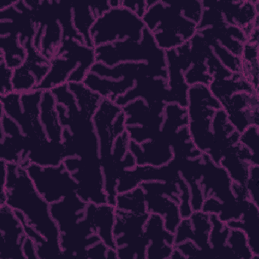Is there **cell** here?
I'll return each instance as SVG.
<instances>
[{
	"label": "cell",
	"instance_id": "cell-51",
	"mask_svg": "<svg viewBox=\"0 0 259 259\" xmlns=\"http://www.w3.org/2000/svg\"><path fill=\"white\" fill-rule=\"evenodd\" d=\"M0 70H1V79H2L0 95H5L13 91V88H12L13 70L8 68L3 62V60L1 59H0Z\"/></svg>",
	"mask_w": 259,
	"mask_h": 259
},
{
	"label": "cell",
	"instance_id": "cell-55",
	"mask_svg": "<svg viewBox=\"0 0 259 259\" xmlns=\"http://www.w3.org/2000/svg\"><path fill=\"white\" fill-rule=\"evenodd\" d=\"M222 202L213 196H208L204 198L201 210L207 214H219L221 210Z\"/></svg>",
	"mask_w": 259,
	"mask_h": 259
},
{
	"label": "cell",
	"instance_id": "cell-2",
	"mask_svg": "<svg viewBox=\"0 0 259 259\" xmlns=\"http://www.w3.org/2000/svg\"><path fill=\"white\" fill-rule=\"evenodd\" d=\"M221 103L211 94L207 85L189 86L187 91L186 111L187 128L194 146L203 154H207L212 146L213 136L211 122Z\"/></svg>",
	"mask_w": 259,
	"mask_h": 259
},
{
	"label": "cell",
	"instance_id": "cell-50",
	"mask_svg": "<svg viewBox=\"0 0 259 259\" xmlns=\"http://www.w3.org/2000/svg\"><path fill=\"white\" fill-rule=\"evenodd\" d=\"M187 184L189 186V191H190V205H191L192 211L201 210V207L204 201V195L199 185V182H191Z\"/></svg>",
	"mask_w": 259,
	"mask_h": 259
},
{
	"label": "cell",
	"instance_id": "cell-13",
	"mask_svg": "<svg viewBox=\"0 0 259 259\" xmlns=\"http://www.w3.org/2000/svg\"><path fill=\"white\" fill-rule=\"evenodd\" d=\"M122 111V107L108 98H101L97 110L92 116V122L99 143V159H105L111 155L114 136L111 128L116 116Z\"/></svg>",
	"mask_w": 259,
	"mask_h": 259
},
{
	"label": "cell",
	"instance_id": "cell-49",
	"mask_svg": "<svg viewBox=\"0 0 259 259\" xmlns=\"http://www.w3.org/2000/svg\"><path fill=\"white\" fill-rule=\"evenodd\" d=\"M174 245L182 243L184 241L191 240L193 237V230L189 218L181 219L176 230L174 231Z\"/></svg>",
	"mask_w": 259,
	"mask_h": 259
},
{
	"label": "cell",
	"instance_id": "cell-11",
	"mask_svg": "<svg viewBox=\"0 0 259 259\" xmlns=\"http://www.w3.org/2000/svg\"><path fill=\"white\" fill-rule=\"evenodd\" d=\"M203 161V173L199 180L204 198L213 196L221 202H229L237 199L234 195L232 184L233 181L227 171L214 163L207 154L201 155Z\"/></svg>",
	"mask_w": 259,
	"mask_h": 259
},
{
	"label": "cell",
	"instance_id": "cell-8",
	"mask_svg": "<svg viewBox=\"0 0 259 259\" xmlns=\"http://www.w3.org/2000/svg\"><path fill=\"white\" fill-rule=\"evenodd\" d=\"M203 7H214L223 15L225 21L229 25L237 26L244 30L247 35L259 26V10L258 0L245 1H212L202 0Z\"/></svg>",
	"mask_w": 259,
	"mask_h": 259
},
{
	"label": "cell",
	"instance_id": "cell-23",
	"mask_svg": "<svg viewBox=\"0 0 259 259\" xmlns=\"http://www.w3.org/2000/svg\"><path fill=\"white\" fill-rule=\"evenodd\" d=\"M227 225L230 228L241 229L246 234L253 253L252 259H259V206L249 199L241 218L230 221Z\"/></svg>",
	"mask_w": 259,
	"mask_h": 259
},
{
	"label": "cell",
	"instance_id": "cell-6",
	"mask_svg": "<svg viewBox=\"0 0 259 259\" xmlns=\"http://www.w3.org/2000/svg\"><path fill=\"white\" fill-rule=\"evenodd\" d=\"M26 171L36 190L50 204L75 194L77 191V182L63 163L49 167L30 163Z\"/></svg>",
	"mask_w": 259,
	"mask_h": 259
},
{
	"label": "cell",
	"instance_id": "cell-34",
	"mask_svg": "<svg viewBox=\"0 0 259 259\" xmlns=\"http://www.w3.org/2000/svg\"><path fill=\"white\" fill-rule=\"evenodd\" d=\"M114 206H115V209L123 210V211L137 212V213L147 212L144 189L142 188V186L139 185L130 191H126L123 193H117L115 197Z\"/></svg>",
	"mask_w": 259,
	"mask_h": 259
},
{
	"label": "cell",
	"instance_id": "cell-42",
	"mask_svg": "<svg viewBox=\"0 0 259 259\" xmlns=\"http://www.w3.org/2000/svg\"><path fill=\"white\" fill-rule=\"evenodd\" d=\"M184 79L188 86L197 84L208 86L212 81V78L208 73L206 63H193L184 73Z\"/></svg>",
	"mask_w": 259,
	"mask_h": 259
},
{
	"label": "cell",
	"instance_id": "cell-25",
	"mask_svg": "<svg viewBox=\"0 0 259 259\" xmlns=\"http://www.w3.org/2000/svg\"><path fill=\"white\" fill-rule=\"evenodd\" d=\"M83 83L92 91L97 93L101 98H108L115 101L119 96L123 95L130 89H132L136 81L120 79L112 80L97 76L91 72L87 74Z\"/></svg>",
	"mask_w": 259,
	"mask_h": 259
},
{
	"label": "cell",
	"instance_id": "cell-47",
	"mask_svg": "<svg viewBox=\"0 0 259 259\" xmlns=\"http://www.w3.org/2000/svg\"><path fill=\"white\" fill-rule=\"evenodd\" d=\"M249 199L259 206V165H251L246 182Z\"/></svg>",
	"mask_w": 259,
	"mask_h": 259
},
{
	"label": "cell",
	"instance_id": "cell-4",
	"mask_svg": "<svg viewBox=\"0 0 259 259\" xmlns=\"http://www.w3.org/2000/svg\"><path fill=\"white\" fill-rule=\"evenodd\" d=\"M145 28L141 17L119 6L96 18L90 29V38L94 48L123 40L140 41Z\"/></svg>",
	"mask_w": 259,
	"mask_h": 259
},
{
	"label": "cell",
	"instance_id": "cell-37",
	"mask_svg": "<svg viewBox=\"0 0 259 259\" xmlns=\"http://www.w3.org/2000/svg\"><path fill=\"white\" fill-rule=\"evenodd\" d=\"M171 148L173 157L180 158H198L203 153H201L191 141L187 126L178 130L172 139Z\"/></svg>",
	"mask_w": 259,
	"mask_h": 259
},
{
	"label": "cell",
	"instance_id": "cell-30",
	"mask_svg": "<svg viewBox=\"0 0 259 259\" xmlns=\"http://www.w3.org/2000/svg\"><path fill=\"white\" fill-rule=\"evenodd\" d=\"M208 88L214 98L221 103L232 94L238 91H252L255 90L242 76L241 73L233 74L226 79L212 80L208 85ZM257 91V90H255Z\"/></svg>",
	"mask_w": 259,
	"mask_h": 259
},
{
	"label": "cell",
	"instance_id": "cell-45",
	"mask_svg": "<svg viewBox=\"0 0 259 259\" xmlns=\"http://www.w3.org/2000/svg\"><path fill=\"white\" fill-rule=\"evenodd\" d=\"M179 188V212L181 219H186L191 215L192 208L190 205V191L187 182L181 177L176 182Z\"/></svg>",
	"mask_w": 259,
	"mask_h": 259
},
{
	"label": "cell",
	"instance_id": "cell-40",
	"mask_svg": "<svg viewBox=\"0 0 259 259\" xmlns=\"http://www.w3.org/2000/svg\"><path fill=\"white\" fill-rule=\"evenodd\" d=\"M38 83L31 73V71L27 68V66L23 63L21 66L13 70L12 74V88L13 91L18 93H25L29 91H33L37 89Z\"/></svg>",
	"mask_w": 259,
	"mask_h": 259
},
{
	"label": "cell",
	"instance_id": "cell-54",
	"mask_svg": "<svg viewBox=\"0 0 259 259\" xmlns=\"http://www.w3.org/2000/svg\"><path fill=\"white\" fill-rule=\"evenodd\" d=\"M121 6L133 11L141 18L144 16L148 9L146 0H121Z\"/></svg>",
	"mask_w": 259,
	"mask_h": 259
},
{
	"label": "cell",
	"instance_id": "cell-3",
	"mask_svg": "<svg viewBox=\"0 0 259 259\" xmlns=\"http://www.w3.org/2000/svg\"><path fill=\"white\" fill-rule=\"evenodd\" d=\"M94 49L96 62L108 67L127 62H144L155 68L167 69L166 53L158 47L153 34L147 28L143 31L140 41L123 40Z\"/></svg>",
	"mask_w": 259,
	"mask_h": 259
},
{
	"label": "cell",
	"instance_id": "cell-16",
	"mask_svg": "<svg viewBox=\"0 0 259 259\" xmlns=\"http://www.w3.org/2000/svg\"><path fill=\"white\" fill-rule=\"evenodd\" d=\"M165 106L166 103L149 105L142 98H137L128 102L122 106V110L125 114L126 126H146L159 132L164 120Z\"/></svg>",
	"mask_w": 259,
	"mask_h": 259
},
{
	"label": "cell",
	"instance_id": "cell-31",
	"mask_svg": "<svg viewBox=\"0 0 259 259\" xmlns=\"http://www.w3.org/2000/svg\"><path fill=\"white\" fill-rule=\"evenodd\" d=\"M26 58V50L16 34L0 36V59L5 65L14 70L21 66Z\"/></svg>",
	"mask_w": 259,
	"mask_h": 259
},
{
	"label": "cell",
	"instance_id": "cell-5",
	"mask_svg": "<svg viewBox=\"0 0 259 259\" xmlns=\"http://www.w3.org/2000/svg\"><path fill=\"white\" fill-rule=\"evenodd\" d=\"M63 164L77 182L76 193L82 200L96 204L107 202L104 190V176L99 158L67 157L64 159Z\"/></svg>",
	"mask_w": 259,
	"mask_h": 259
},
{
	"label": "cell",
	"instance_id": "cell-29",
	"mask_svg": "<svg viewBox=\"0 0 259 259\" xmlns=\"http://www.w3.org/2000/svg\"><path fill=\"white\" fill-rule=\"evenodd\" d=\"M211 221V230L209 233V244L214 258L237 259L234 253L227 245V238L230 227L227 223L221 221L217 214H209Z\"/></svg>",
	"mask_w": 259,
	"mask_h": 259
},
{
	"label": "cell",
	"instance_id": "cell-44",
	"mask_svg": "<svg viewBox=\"0 0 259 259\" xmlns=\"http://www.w3.org/2000/svg\"><path fill=\"white\" fill-rule=\"evenodd\" d=\"M226 21L222 13L214 7H203L200 21L197 25V31L208 27H218L226 25Z\"/></svg>",
	"mask_w": 259,
	"mask_h": 259
},
{
	"label": "cell",
	"instance_id": "cell-48",
	"mask_svg": "<svg viewBox=\"0 0 259 259\" xmlns=\"http://www.w3.org/2000/svg\"><path fill=\"white\" fill-rule=\"evenodd\" d=\"M130 137L127 132H123L121 135H119L113 143L112 146V151H111V157L113 158L114 161L120 162L125 154L130 151Z\"/></svg>",
	"mask_w": 259,
	"mask_h": 259
},
{
	"label": "cell",
	"instance_id": "cell-46",
	"mask_svg": "<svg viewBox=\"0 0 259 259\" xmlns=\"http://www.w3.org/2000/svg\"><path fill=\"white\" fill-rule=\"evenodd\" d=\"M178 4H179L182 15L185 18L193 21L194 23H196L198 25L200 18H201L202 11H203L202 2L197 1V0L179 1Z\"/></svg>",
	"mask_w": 259,
	"mask_h": 259
},
{
	"label": "cell",
	"instance_id": "cell-19",
	"mask_svg": "<svg viewBox=\"0 0 259 259\" xmlns=\"http://www.w3.org/2000/svg\"><path fill=\"white\" fill-rule=\"evenodd\" d=\"M115 210V206L108 202L101 204L89 202L85 208V218L93 226L100 241L108 248H115L113 236Z\"/></svg>",
	"mask_w": 259,
	"mask_h": 259
},
{
	"label": "cell",
	"instance_id": "cell-24",
	"mask_svg": "<svg viewBox=\"0 0 259 259\" xmlns=\"http://www.w3.org/2000/svg\"><path fill=\"white\" fill-rule=\"evenodd\" d=\"M168 88L170 91V103H176L180 106L187 105V91L189 86L184 79V73L176 61V51H166Z\"/></svg>",
	"mask_w": 259,
	"mask_h": 259
},
{
	"label": "cell",
	"instance_id": "cell-36",
	"mask_svg": "<svg viewBox=\"0 0 259 259\" xmlns=\"http://www.w3.org/2000/svg\"><path fill=\"white\" fill-rule=\"evenodd\" d=\"M178 171L180 177L187 183L199 182L203 173V161L201 156L198 158L173 157L170 161Z\"/></svg>",
	"mask_w": 259,
	"mask_h": 259
},
{
	"label": "cell",
	"instance_id": "cell-32",
	"mask_svg": "<svg viewBox=\"0 0 259 259\" xmlns=\"http://www.w3.org/2000/svg\"><path fill=\"white\" fill-rule=\"evenodd\" d=\"M72 13H73V26L79 35L83 38L84 42L92 46L90 38V29L95 22L96 18L93 15L88 3H72ZM94 48V47H93Z\"/></svg>",
	"mask_w": 259,
	"mask_h": 259
},
{
	"label": "cell",
	"instance_id": "cell-21",
	"mask_svg": "<svg viewBox=\"0 0 259 259\" xmlns=\"http://www.w3.org/2000/svg\"><path fill=\"white\" fill-rule=\"evenodd\" d=\"M42 90L21 93V106L23 111V120L19 125L25 136L34 139H48L40 123V101Z\"/></svg>",
	"mask_w": 259,
	"mask_h": 259
},
{
	"label": "cell",
	"instance_id": "cell-27",
	"mask_svg": "<svg viewBox=\"0 0 259 259\" xmlns=\"http://www.w3.org/2000/svg\"><path fill=\"white\" fill-rule=\"evenodd\" d=\"M189 219L193 230L192 242L200 248L204 258H214L209 244V233L211 230L210 215L202 210H198L193 211Z\"/></svg>",
	"mask_w": 259,
	"mask_h": 259
},
{
	"label": "cell",
	"instance_id": "cell-17",
	"mask_svg": "<svg viewBox=\"0 0 259 259\" xmlns=\"http://www.w3.org/2000/svg\"><path fill=\"white\" fill-rule=\"evenodd\" d=\"M63 145L67 157H79L83 159L99 158V143L94 126L71 133L63 130Z\"/></svg>",
	"mask_w": 259,
	"mask_h": 259
},
{
	"label": "cell",
	"instance_id": "cell-9",
	"mask_svg": "<svg viewBox=\"0 0 259 259\" xmlns=\"http://www.w3.org/2000/svg\"><path fill=\"white\" fill-rule=\"evenodd\" d=\"M175 133L161 127L159 134L154 139L142 144L131 140L128 149L136 159L137 166L151 165L159 167L168 164L173 158L171 142Z\"/></svg>",
	"mask_w": 259,
	"mask_h": 259
},
{
	"label": "cell",
	"instance_id": "cell-15",
	"mask_svg": "<svg viewBox=\"0 0 259 259\" xmlns=\"http://www.w3.org/2000/svg\"><path fill=\"white\" fill-rule=\"evenodd\" d=\"M137 98L144 99L149 105L156 103H170V91L167 80L156 77H145L140 79L132 89L119 96L115 102L122 107Z\"/></svg>",
	"mask_w": 259,
	"mask_h": 259
},
{
	"label": "cell",
	"instance_id": "cell-7",
	"mask_svg": "<svg viewBox=\"0 0 259 259\" xmlns=\"http://www.w3.org/2000/svg\"><path fill=\"white\" fill-rule=\"evenodd\" d=\"M234 128L242 133L250 125H259L258 91H238L221 102Z\"/></svg>",
	"mask_w": 259,
	"mask_h": 259
},
{
	"label": "cell",
	"instance_id": "cell-43",
	"mask_svg": "<svg viewBox=\"0 0 259 259\" xmlns=\"http://www.w3.org/2000/svg\"><path fill=\"white\" fill-rule=\"evenodd\" d=\"M239 143L249 149L257 162H259V125H250L240 133Z\"/></svg>",
	"mask_w": 259,
	"mask_h": 259
},
{
	"label": "cell",
	"instance_id": "cell-35",
	"mask_svg": "<svg viewBox=\"0 0 259 259\" xmlns=\"http://www.w3.org/2000/svg\"><path fill=\"white\" fill-rule=\"evenodd\" d=\"M64 39L63 30L58 20H52L45 25L39 52L49 60L54 58Z\"/></svg>",
	"mask_w": 259,
	"mask_h": 259
},
{
	"label": "cell",
	"instance_id": "cell-38",
	"mask_svg": "<svg viewBox=\"0 0 259 259\" xmlns=\"http://www.w3.org/2000/svg\"><path fill=\"white\" fill-rule=\"evenodd\" d=\"M188 116L186 107L180 106L176 103H167L164 109V120L162 127L173 133L187 126Z\"/></svg>",
	"mask_w": 259,
	"mask_h": 259
},
{
	"label": "cell",
	"instance_id": "cell-10",
	"mask_svg": "<svg viewBox=\"0 0 259 259\" xmlns=\"http://www.w3.org/2000/svg\"><path fill=\"white\" fill-rule=\"evenodd\" d=\"M0 258H24L22 243L26 236L14 210L7 204L0 205Z\"/></svg>",
	"mask_w": 259,
	"mask_h": 259
},
{
	"label": "cell",
	"instance_id": "cell-14",
	"mask_svg": "<svg viewBox=\"0 0 259 259\" xmlns=\"http://www.w3.org/2000/svg\"><path fill=\"white\" fill-rule=\"evenodd\" d=\"M144 233L149 240L146 259H170L174 249V234L165 228L163 218L150 213Z\"/></svg>",
	"mask_w": 259,
	"mask_h": 259
},
{
	"label": "cell",
	"instance_id": "cell-28",
	"mask_svg": "<svg viewBox=\"0 0 259 259\" xmlns=\"http://www.w3.org/2000/svg\"><path fill=\"white\" fill-rule=\"evenodd\" d=\"M219 165L227 171L234 183L246 185L251 164L242 160L238 156L237 144L226 149L222 159L219 162Z\"/></svg>",
	"mask_w": 259,
	"mask_h": 259
},
{
	"label": "cell",
	"instance_id": "cell-22",
	"mask_svg": "<svg viewBox=\"0 0 259 259\" xmlns=\"http://www.w3.org/2000/svg\"><path fill=\"white\" fill-rule=\"evenodd\" d=\"M145 198L147 211L161 215L164 220L165 228L174 233L181 221L178 202L168 195L155 192H145Z\"/></svg>",
	"mask_w": 259,
	"mask_h": 259
},
{
	"label": "cell",
	"instance_id": "cell-20",
	"mask_svg": "<svg viewBox=\"0 0 259 259\" xmlns=\"http://www.w3.org/2000/svg\"><path fill=\"white\" fill-rule=\"evenodd\" d=\"M86 205L87 202L82 200L77 193L50 204L51 215L56 222L60 234L70 230L85 217Z\"/></svg>",
	"mask_w": 259,
	"mask_h": 259
},
{
	"label": "cell",
	"instance_id": "cell-57",
	"mask_svg": "<svg viewBox=\"0 0 259 259\" xmlns=\"http://www.w3.org/2000/svg\"><path fill=\"white\" fill-rule=\"evenodd\" d=\"M89 7L95 16V18H98L102 14H104L106 11H108L111 7L109 4V1H103V2H97V3H89Z\"/></svg>",
	"mask_w": 259,
	"mask_h": 259
},
{
	"label": "cell",
	"instance_id": "cell-1",
	"mask_svg": "<svg viewBox=\"0 0 259 259\" xmlns=\"http://www.w3.org/2000/svg\"><path fill=\"white\" fill-rule=\"evenodd\" d=\"M1 190H6V204L10 208L22 212L27 223L50 244L61 247L60 231L51 215L50 203L36 190L26 168L19 164L7 163L6 183Z\"/></svg>",
	"mask_w": 259,
	"mask_h": 259
},
{
	"label": "cell",
	"instance_id": "cell-26",
	"mask_svg": "<svg viewBox=\"0 0 259 259\" xmlns=\"http://www.w3.org/2000/svg\"><path fill=\"white\" fill-rule=\"evenodd\" d=\"M40 123L49 140L63 142V126L60 122L57 102L51 90H42L40 101Z\"/></svg>",
	"mask_w": 259,
	"mask_h": 259
},
{
	"label": "cell",
	"instance_id": "cell-53",
	"mask_svg": "<svg viewBox=\"0 0 259 259\" xmlns=\"http://www.w3.org/2000/svg\"><path fill=\"white\" fill-rule=\"evenodd\" d=\"M107 249H108V247L102 241H98L97 243H95L87 248L86 253H85V258L106 259Z\"/></svg>",
	"mask_w": 259,
	"mask_h": 259
},
{
	"label": "cell",
	"instance_id": "cell-39",
	"mask_svg": "<svg viewBox=\"0 0 259 259\" xmlns=\"http://www.w3.org/2000/svg\"><path fill=\"white\" fill-rule=\"evenodd\" d=\"M227 245L237 259H252L253 253L248 243L246 234L237 228H230Z\"/></svg>",
	"mask_w": 259,
	"mask_h": 259
},
{
	"label": "cell",
	"instance_id": "cell-12",
	"mask_svg": "<svg viewBox=\"0 0 259 259\" xmlns=\"http://www.w3.org/2000/svg\"><path fill=\"white\" fill-rule=\"evenodd\" d=\"M90 72L97 76L112 80L127 79L137 82L145 77H156L168 80L167 69L155 68L144 62L120 63L113 67H108L104 64L95 62L92 65Z\"/></svg>",
	"mask_w": 259,
	"mask_h": 259
},
{
	"label": "cell",
	"instance_id": "cell-58",
	"mask_svg": "<svg viewBox=\"0 0 259 259\" xmlns=\"http://www.w3.org/2000/svg\"><path fill=\"white\" fill-rule=\"evenodd\" d=\"M106 259H118L115 248H108L106 251Z\"/></svg>",
	"mask_w": 259,
	"mask_h": 259
},
{
	"label": "cell",
	"instance_id": "cell-18",
	"mask_svg": "<svg viewBox=\"0 0 259 259\" xmlns=\"http://www.w3.org/2000/svg\"><path fill=\"white\" fill-rule=\"evenodd\" d=\"M25 155L29 163L41 167L58 166L66 158L63 143L49 139H34L26 136Z\"/></svg>",
	"mask_w": 259,
	"mask_h": 259
},
{
	"label": "cell",
	"instance_id": "cell-41",
	"mask_svg": "<svg viewBox=\"0 0 259 259\" xmlns=\"http://www.w3.org/2000/svg\"><path fill=\"white\" fill-rule=\"evenodd\" d=\"M208 45L211 47L215 57L220 61V63L229 70L232 74H237L241 72V58L232 54L230 51L222 47L220 44H218L215 40L207 37H203Z\"/></svg>",
	"mask_w": 259,
	"mask_h": 259
},
{
	"label": "cell",
	"instance_id": "cell-52",
	"mask_svg": "<svg viewBox=\"0 0 259 259\" xmlns=\"http://www.w3.org/2000/svg\"><path fill=\"white\" fill-rule=\"evenodd\" d=\"M174 248H176L178 251H180L185 258H191V257H203V253L191 240L184 241L182 243H179L177 245H174Z\"/></svg>",
	"mask_w": 259,
	"mask_h": 259
},
{
	"label": "cell",
	"instance_id": "cell-33",
	"mask_svg": "<svg viewBox=\"0 0 259 259\" xmlns=\"http://www.w3.org/2000/svg\"><path fill=\"white\" fill-rule=\"evenodd\" d=\"M69 89L73 92L80 111L89 117H92L98 108L101 97L82 83H67Z\"/></svg>",
	"mask_w": 259,
	"mask_h": 259
},
{
	"label": "cell",
	"instance_id": "cell-56",
	"mask_svg": "<svg viewBox=\"0 0 259 259\" xmlns=\"http://www.w3.org/2000/svg\"><path fill=\"white\" fill-rule=\"evenodd\" d=\"M22 251L24 258L26 259H38L37 251H36V245L34 241L29 238L27 235L25 236L23 243H22Z\"/></svg>",
	"mask_w": 259,
	"mask_h": 259
}]
</instances>
